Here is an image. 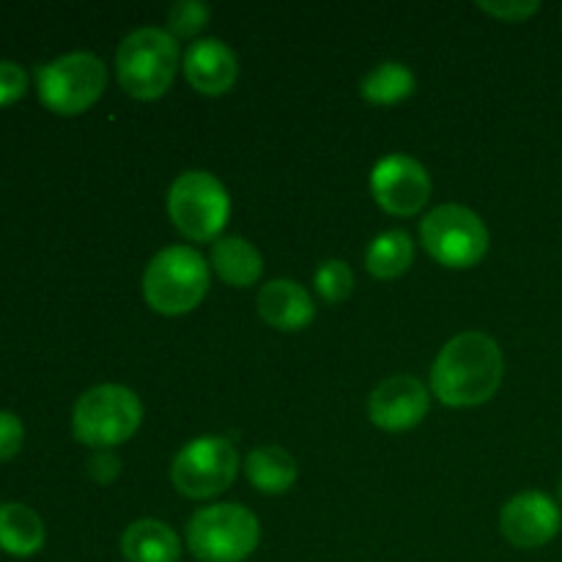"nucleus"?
<instances>
[{"label":"nucleus","mask_w":562,"mask_h":562,"mask_svg":"<svg viewBox=\"0 0 562 562\" xmlns=\"http://www.w3.org/2000/svg\"><path fill=\"white\" fill-rule=\"evenodd\" d=\"M503 376L497 340L486 333H461L434 360L431 390L448 406H477L497 393Z\"/></svg>","instance_id":"f257e3e1"},{"label":"nucleus","mask_w":562,"mask_h":562,"mask_svg":"<svg viewBox=\"0 0 562 562\" xmlns=\"http://www.w3.org/2000/svg\"><path fill=\"white\" fill-rule=\"evenodd\" d=\"M209 263L198 250L173 245L159 250L143 272V296L162 316L195 311L209 291Z\"/></svg>","instance_id":"f03ea898"},{"label":"nucleus","mask_w":562,"mask_h":562,"mask_svg":"<svg viewBox=\"0 0 562 562\" xmlns=\"http://www.w3.org/2000/svg\"><path fill=\"white\" fill-rule=\"evenodd\" d=\"M143 404L135 390L124 384H97L77 398L71 412V431L77 442L97 450L124 445L140 428Z\"/></svg>","instance_id":"7ed1b4c3"},{"label":"nucleus","mask_w":562,"mask_h":562,"mask_svg":"<svg viewBox=\"0 0 562 562\" xmlns=\"http://www.w3.org/2000/svg\"><path fill=\"white\" fill-rule=\"evenodd\" d=\"M179 69V44L162 27H137L115 53L121 88L135 99H159L173 86Z\"/></svg>","instance_id":"20e7f679"},{"label":"nucleus","mask_w":562,"mask_h":562,"mask_svg":"<svg viewBox=\"0 0 562 562\" xmlns=\"http://www.w3.org/2000/svg\"><path fill=\"white\" fill-rule=\"evenodd\" d=\"M258 541L256 514L234 503L201 508L187 525V547L201 562H241L256 552Z\"/></svg>","instance_id":"39448f33"},{"label":"nucleus","mask_w":562,"mask_h":562,"mask_svg":"<svg viewBox=\"0 0 562 562\" xmlns=\"http://www.w3.org/2000/svg\"><path fill=\"white\" fill-rule=\"evenodd\" d=\"M168 214L187 239L212 241L228 223V190L209 170H187L170 184Z\"/></svg>","instance_id":"423d86ee"},{"label":"nucleus","mask_w":562,"mask_h":562,"mask_svg":"<svg viewBox=\"0 0 562 562\" xmlns=\"http://www.w3.org/2000/svg\"><path fill=\"white\" fill-rule=\"evenodd\" d=\"M108 86V69L93 53H66L36 69L38 99L53 113L77 115L91 108Z\"/></svg>","instance_id":"0eeeda50"},{"label":"nucleus","mask_w":562,"mask_h":562,"mask_svg":"<svg viewBox=\"0 0 562 562\" xmlns=\"http://www.w3.org/2000/svg\"><path fill=\"white\" fill-rule=\"evenodd\" d=\"M420 239L428 256L442 267L467 269L481 263L488 250V228L481 214L461 203H442L420 223Z\"/></svg>","instance_id":"6e6552de"},{"label":"nucleus","mask_w":562,"mask_h":562,"mask_svg":"<svg viewBox=\"0 0 562 562\" xmlns=\"http://www.w3.org/2000/svg\"><path fill=\"white\" fill-rule=\"evenodd\" d=\"M239 472V453L223 437H198L176 453L170 481L184 497L209 499L223 494Z\"/></svg>","instance_id":"1a4fd4ad"},{"label":"nucleus","mask_w":562,"mask_h":562,"mask_svg":"<svg viewBox=\"0 0 562 562\" xmlns=\"http://www.w3.org/2000/svg\"><path fill=\"white\" fill-rule=\"evenodd\" d=\"M371 192L384 212L412 217L431 198V176L409 154H387L373 165Z\"/></svg>","instance_id":"9d476101"},{"label":"nucleus","mask_w":562,"mask_h":562,"mask_svg":"<svg viewBox=\"0 0 562 562\" xmlns=\"http://www.w3.org/2000/svg\"><path fill=\"white\" fill-rule=\"evenodd\" d=\"M562 527V510L549 494L521 492L503 505L499 530L516 549L547 547L558 538Z\"/></svg>","instance_id":"9b49d317"},{"label":"nucleus","mask_w":562,"mask_h":562,"mask_svg":"<svg viewBox=\"0 0 562 562\" xmlns=\"http://www.w3.org/2000/svg\"><path fill=\"white\" fill-rule=\"evenodd\" d=\"M431 395L415 376H390L368 398V415L373 426L384 431H409L428 415Z\"/></svg>","instance_id":"f8f14e48"},{"label":"nucleus","mask_w":562,"mask_h":562,"mask_svg":"<svg viewBox=\"0 0 562 562\" xmlns=\"http://www.w3.org/2000/svg\"><path fill=\"white\" fill-rule=\"evenodd\" d=\"M184 75L195 91L217 97L234 88L239 77V60L234 49L220 38H198L184 55Z\"/></svg>","instance_id":"ddd939ff"},{"label":"nucleus","mask_w":562,"mask_h":562,"mask_svg":"<svg viewBox=\"0 0 562 562\" xmlns=\"http://www.w3.org/2000/svg\"><path fill=\"white\" fill-rule=\"evenodd\" d=\"M258 316L269 327L296 333L313 322L316 305H313V296L307 294L305 285H300L296 280H269L258 294Z\"/></svg>","instance_id":"4468645a"},{"label":"nucleus","mask_w":562,"mask_h":562,"mask_svg":"<svg viewBox=\"0 0 562 562\" xmlns=\"http://www.w3.org/2000/svg\"><path fill=\"white\" fill-rule=\"evenodd\" d=\"M126 562H179L181 543L173 527L159 519H137L121 536Z\"/></svg>","instance_id":"2eb2a0df"},{"label":"nucleus","mask_w":562,"mask_h":562,"mask_svg":"<svg viewBox=\"0 0 562 562\" xmlns=\"http://www.w3.org/2000/svg\"><path fill=\"white\" fill-rule=\"evenodd\" d=\"M212 267L228 285L247 289L261 278L263 258L245 236H223L212 247Z\"/></svg>","instance_id":"dca6fc26"},{"label":"nucleus","mask_w":562,"mask_h":562,"mask_svg":"<svg viewBox=\"0 0 562 562\" xmlns=\"http://www.w3.org/2000/svg\"><path fill=\"white\" fill-rule=\"evenodd\" d=\"M44 521L22 503H0V549L14 558H31L44 547Z\"/></svg>","instance_id":"f3484780"},{"label":"nucleus","mask_w":562,"mask_h":562,"mask_svg":"<svg viewBox=\"0 0 562 562\" xmlns=\"http://www.w3.org/2000/svg\"><path fill=\"white\" fill-rule=\"evenodd\" d=\"M245 470L252 486L263 494L289 492L300 475L294 456L278 445H263V448L252 450L245 461Z\"/></svg>","instance_id":"a211bd4d"},{"label":"nucleus","mask_w":562,"mask_h":562,"mask_svg":"<svg viewBox=\"0 0 562 562\" xmlns=\"http://www.w3.org/2000/svg\"><path fill=\"white\" fill-rule=\"evenodd\" d=\"M412 258H415V241H412V236L406 231L393 228L379 234L368 245L366 267L373 278L393 280L412 267Z\"/></svg>","instance_id":"6ab92c4d"},{"label":"nucleus","mask_w":562,"mask_h":562,"mask_svg":"<svg viewBox=\"0 0 562 562\" xmlns=\"http://www.w3.org/2000/svg\"><path fill=\"white\" fill-rule=\"evenodd\" d=\"M360 93L373 104H398L415 93V75L398 60H384L362 77Z\"/></svg>","instance_id":"aec40b11"},{"label":"nucleus","mask_w":562,"mask_h":562,"mask_svg":"<svg viewBox=\"0 0 562 562\" xmlns=\"http://www.w3.org/2000/svg\"><path fill=\"white\" fill-rule=\"evenodd\" d=\"M316 291L327 302H344L355 291V272L340 258H329L316 269Z\"/></svg>","instance_id":"412c9836"},{"label":"nucleus","mask_w":562,"mask_h":562,"mask_svg":"<svg viewBox=\"0 0 562 562\" xmlns=\"http://www.w3.org/2000/svg\"><path fill=\"white\" fill-rule=\"evenodd\" d=\"M209 22V5L201 0H181L168 11V33L170 36L190 38Z\"/></svg>","instance_id":"4be33fe9"},{"label":"nucleus","mask_w":562,"mask_h":562,"mask_svg":"<svg viewBox=\"0 0 562 562\" xmlns=\"http://www.w3.org/2000/svg\"><path fill=\"white\" fill-rule=\"evenodd\" d=\"M477 9L503 22H525L541 9L538 0H477Z\"/></svg>","instance_id":"5701e85b"},{"label":"nucleus","mask_w":562,"mask_h":562,"mask_svg":"<svg viewBox=\"0 0 562 562\" xmlns=\"http://www.w3.org/2000/svg\"><path fill=\"white\" fill-rule=\"evenodd\" d=\"M27 75L16 60H0V104H11L25 93Z\"/></svg>","instance_id":"b1692460"},{"label":"nucleus","mask_w":562,"mask_h":562,"mask_svg":"<svg viewBox=\"0 0 562 562\" xmlns=\"http://www.w3.org/2000/svg\"><path fill=\"white\" fill-rule=\"evenodd\" d=\"M22 439H25V428H22L20 417L14 412L0 409V461H9L11 456H16V450L22 448Z\"/></svg>","instance_id":"393cba45"},{"label":"nucleus","mask_w":562,"mask_h":562,"mask_svg":"<svg viewBox=\"0 0 562 562\" xmlns=\"http://www.w3.org/2000/svg\"><path fill=\"white\" fill-rule=\"evenodd\" d=\"M88 475L97 483H102V486H110L121 475V459L110 453V450H97L91 461H88Z\"/></svg>","instance_id":"a878e982"},{"label":"nucleus","mask_w":562,"mask_h":562,"mask_svg":"<svg viewBox=\"0 0 562 562\" xmlns=\"http://www.w3.org/2000/svg\"><path fill=\"white\" fill-rule=\"evenodd\" d=\"M558 494H560V499H562V477H560V483H558Z\"/></svg>","instance_id":"bb28decb"}]
</instances>
